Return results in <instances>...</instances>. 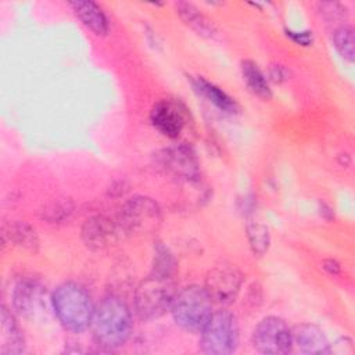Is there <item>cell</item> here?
<instances>
[{"mask_svg": "<svg viewBox=\"0 0 355 355\" xmlns=\"http://www.w3.org/2000/svg\"><path fill=\"white\" fill-rule=\"evenodd\" d=\"M333 43L338 54L347 61L352 62L355 58V36L351 25L343 24L333 32Z\"/></svg>", "mask_w": 355, "mask_h": 355, "instance_id": "7402d4cb", "label": "cell"}, {"mask_svg": "<svg viewBox=\"0 0 355 355\" xmlns=\"http://www.w3.org/2000/svg\"><path fill=\"white\" fill-rule=\"evenodd\" d=\"M0 354L18 355L25 352L24 334L12 312L6 305L0 308Z\"/></svg>", "mask_w": 355, "mask_h": 355, "instance_id": "4fadbf2b", "label": "cell"}, {"mask_svg": "<svg viewBox=\"0 0 355 355\" xmlns=\"http://www.w3.org/2000/svg\"><path fill=\"white\" fill-rule=\"evenodd\" d=\"M269 79L276 82V83L284 82L286 79H288L287 68L284 65H280V64H272L269 67Z\"/></svg>", "mask_w": 355, "mask_h": 355, "instance_id": "d4e9b609", "label": "cell"}, {"mask_svg": "<svg viewBox=\"0 0 355 355\" xmlns=\"http://www.w3.org/2000/svg\"><path fill=\"white\" fill-rule=\"evenodd\" d=\"M118 223H114L110 218L96 215L87 218L80 229V237L83 244L92 251H103L118 240L119 233Z\"/></svg>", "mask_w": 355, "mask_h": 355, "instance_id": "8fae6325", "label": "cell"}, {"mask_svg": "<svg viewBox=\"0 0 355 355\" xmlns=\"http://www.w3.org/2000/svg\"><path fill=\"white\" fill-rule=\"evenodd\" d=\"M245 233L254 257L265 255L270 245V234L268 226L259 220L248 219L245 223Z\"/></svg>", "mask_w": 355, "mask_h": 355, "instance_id": "44dd1931", "label": "cell"}, {"mask_svg": "<svg viewBox=\"0 0 355 355\" xmlns=\"http://www.w3.org/2000/svg\"><path fill=\"white\" fill-rule=\"evenodd\" d=\"M322 268H323L326 272H329L330 275H338L340 270H341L340 263H338L336 259H331V258L324 259V261L322 262Z\"/></svg>", "mask_w": 355, "mask_h": 355, "instance_id": "484cf974", "label": "cell"}, {"mask_svg": "<svg viewBox=\"0 0 355 355\" xmlns=\"http://www.w3.org/2000/svg\"><path fill=\"white\" fill-rule=\"evenodd\" d=\"M79 21L97 36H104L110 31V19L103 7L92 0H73L68 3Z\"/></svg>", "mask_w": 355, "mask_h": 355, "instance_id": "5bb4252c", "label": "cell"}, {"mask_svg": "<svg viewBox=\"0 0 355 355\" xmlns=\"http://www.w3.org/2000/svg\"><path fill=\"white\" fill-rule=\"evenodd\" d=\"M175 10L183 24L194 31L198 36L205 39H214L216 36L218 31L215 24L193 3L176 1Z\"/></svg>", "mask_w": 355, "mask_h": 355, "instance_id": "2e32d148", "label": "cell"}, {"mask_svg": "<svg viewBox=\"0 0 355 355\" xmlns=\"http://www.w3.org/2000/svg\"><path fill=\"white\" fill-rule=\"evenodd\" d=\"M162 222L159 204L147 196H133L123 202L118 212V226L132 236L155 233Z\"/></svg>", "mask_w": 355, "mask_h": 355, "instance_id": "8992f818", "label": "cell"}, {"mask_svg": "<svg viewBox=\"0 0 355 355\" xmlns=\"http://www.w3.org/2000/svg\"><path fill=\"white\" fill-rule=\"evenodd\" d=\"M287 37H290L298 46H311L313 43L312 31H293L286 29Z\"/></svg>", "mask_w": 355, "mask_h": 355, "instance_id": "cb8c5ba5", "label": "cell"}, {"mask_svg": "<svg viewBox=\"0 0 355 355\" xmlns=\"http://www.w3.org/2000/svg\"><path fill=\"white\" fill-rule=\"evenodd\" d=\"M243 280V273L234 265L222 263L208 272L204 287L214 302L227 306L240 294Z\"/></svg>", "mask_w": 355, "mask_h": 355, "instance_id": "9c48e42d", "label": "cell"}, {"mask_svg": "<svg viewBox=\"0 0 355 355\" xmlns=\"http://www.w3.org/2000/svg\"><path fill=\"white\" fill-rule=\"evenodd\" d=\"M155 165L165 175L183 184H197L201 180V166L197 154L187 143H178L155 154Z\"/></svg>", "mask_w": 355, "mask_h": 355, "instance_id": "52a82bcc", "label": "cell"}, {"mask_svg": "<svg viewBox=\"0 0 355 355\" xmlns=\"http://www.w3.org/2000/svg\"><path fill=\"white\" fill-rule=\"evenodd\" d=\"M254 348L266 355H284L293 349V334L279 316L263 318L252 331Z\"/></svg>", "mask_w": 355, "mask_h": 355, "instance_id": "ba28073f", "label": "cell"}, {"mask_svg": "<svg viewBox=\"0 0 355 355\" xmlns=\"http://www.w3.org/2000/svg\"><path fill=\"white\" fill-rule=\"evenodd\" d=\"M51 305L61 326L72 333H82L90 327L94 302L90 293L76 282H64L51 294Z\"/></svg>", "mask_w": 355, "mask_h": 355, "instance_id": "3957f363", "label": "cell"}, {"mask_svg": "<svg viewBox=\"0 0 355 355\" xmlns=\"http://www.w3.org/2000/svg\"><path fill=\"white\" fill-rule=\"evenodd\" d=\"M293 344L306 355H326L331 352V345L322 329L312 323H301L291 330Z\"/></svg>", "mask_w": 355, "mask_h": 355, "instance_id": "7c38bea8", "label": "cell"}, {"mask_svg": "<svg viewBox=\"0 0 355 355\" xmlns=\"http://www.w3.org/2000/svg\"><path fill=\"white\" fill-rule=\"evenodd\" d=\"M171 313L183 330L201 331L214 313V301L204 286L190 284L176 293Z\"/></svg>", "mask_w": 355, "mask_h": 355, "instance_id": "277c9868", "label": "cell"}, {"mask_svg": "<svg viewBox=\"0 0 355 355\" xmlns=\"http://www.w3.org/2000/svg\"><path fill=\"white\" fill-rule=\"evenodd\" d=\"M240 340L239 320L234 313L220 309L211 315L200 331V351L208 355L236 352Z\"/></svg>", "mask_w": 355, "mask_h": 355, "instance_id": "5b68a950", "label": "cell"}, {"mask_svg": "<svg viewBox=\"0 0 355 355\" xmlns=\"http://www.w3.org/2000/svg\"><path fill=\"white\" fill-rule=\"evenodd\" d=\"M75 212V202L68 197L53 198L40 208V218L51 225L68 222Z\"/></svg>", "mask_w": 355, "mask_h": 355, "instance_id": "ffe728a7", "label": "cell"}, {"mask_svg": "<svg viewBox=\"0 0 355 355\" xmlns=\"http://www.w3.org/2000/svg\"><path fill=\"white\" fill-rule=\"evenodd\" d=\"M90 329L96 345L105 351L125 345L133 329L128 302L118 294L104 295L94 308Z\"/></svg>", "mask_w": 355, "mask_h": 355, "instance_id": "6da1fadb", "label": "cell"}, {"mask_svg": "<svg viewBox=\"0 0 355 355\" xmlns=\"http://www.w3.org/2000/svg\"><path fill=\"white\" fill-rule=\"evenodd\" d=\"M42 300L43 288L35 280H19L12 290V306L18 313L24 316H29L37 311Z\"/></svg>", "mask_w": 355, "mask_h": 355, "instance_id": "9a60e30c", "label": "cell"}, {"mask_svg": "<svg viewBox=\"0 0 355 355\" xmlns=\"http://www.w3.org/2000/svg\"><path fill=\"white\" fill-rule=\"evenodd\" d=\"M187 108L179 101L172 98L158 100L151 111V125L164 136L178 139L187 123Z\"/></svg>", "mask_w": 355, "mask_h": 355, "instance_id": "30bf717a", "label": "cell"}, {"mask_svg": "<svg viewBox=\"0 0 355 355\" xmlns=\"http://www.w3.org/2000/svg\"><path fill=\"white\" fill-rule=\"evenodd\" d=\"M3 241H8L31 254H36L39 250V236L36 230L25 220H14L3 226Z\"/></svg>", "mask_w": 355, "mask_h": 355, "instance_id": "ac0fdd59", "label": "cell"}, {"mask_svg": "<svg viewBox=\"0 0 355 355\" xmlns=\"http://www.w3.org/2000/svg\"><path fill=\"white\" fill-rule=\"evenodd\" d=\"M241 76L245 82L248 90L262 100H269L272 97V89L269 79L252 60L241 61Z\"/></svg>", "mask_w": 355, "mask_h": 355, "instance_id": "d6986e66", "label": "cell"}, {"mask_svg": "<svg viewBox=\"0 0 355 355\" xmlns=\"http://www.w3.org/2000/svg\"><path fill=\"white\" fill-rule=\"evenodd\" d=\"M191 85L194 92L204 97L208 103H211L214 107H216L219 111L226 114H236L239 111L237 101L229 96L225 90H222L215 83L207 80L202 76H194L191 78Z\"/></svg>", "mask_w": 355, "mask_h": 355, "instance_id": "e0dca14e", "label": "cell"}, {"mask_svg": "<svg viewBox=\"0 0 355 355\" xmlns=\"http://www.w3.org/2000/svg\"><path fill=\"white\" fill-rule=\"evenodd\" d=\"M319 7V12L320 15L329 21V22H337V21H343L347 18L348 11L347 7L343 6L341 3H336V1H323L318 4Z\"/></svg>", "mask_w": 355, "mask_h": 355, "instance_id": "603a6c76", "label": "cell"}, {"mask_svg": "<svg viewBox=\"0 0 355 355\" xmlns=\"http://www.w3.org/2000/svg\"><path fill=\"white\" fill-rule=\"evenodd\" d=\"M176 269L151 266L150 273L139 283L133 297L136 315L153 320L171 311L176 290Z\"/></svg>", "mask_w": 355, "mask_h": 355, "instance_id": "7a4b0ae2", "label": "cell"}]
</instances>
